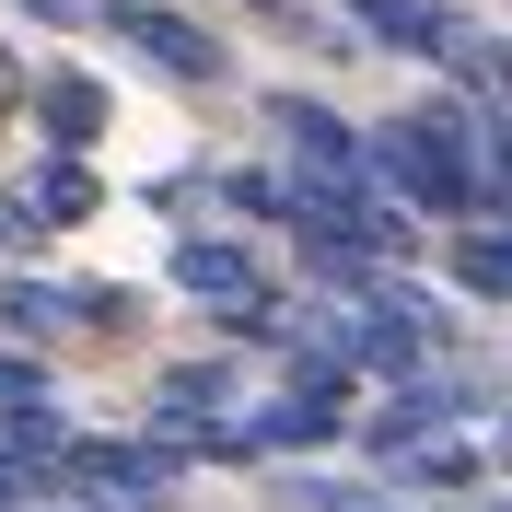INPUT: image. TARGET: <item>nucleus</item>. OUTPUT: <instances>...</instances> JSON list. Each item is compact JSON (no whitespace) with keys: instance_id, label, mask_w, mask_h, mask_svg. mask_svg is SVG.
I'll list each match as a JSON object with an SVG mask.
<instances>
[{"instance_id":"39448f33","label":"nucleus","mask_w":512,"mask_h":512,"mask_svg":"<svg viewBox=\"0 0 512 512\" xmlns=\"http://www.w3.org/2000/svg\"><path fill=\"white\" fill-rule=\"evenodd\" d=\"M175 280H187L198 303H256V268H245V245H222V233L175 245Z\"/></svg>"},{"instance_id":"7ed1b4c3","label":"nucleus","mask_w":512,"mask_h":512,"mask_svg":"<svg viewBox=\"0 0 512 512\" xmlns=\"http://www.w3.org/2000/svg\"><path fill=\"white\" fill-rule=\"evenodd\" d=\"M105 35H117V47H140L152 70H175V82H222V35H198L187 12H163V0H117V12H105Z\"/></svg>"},{"instance_id":"f03ea898","label":"nucleus","mask_w":512,"mask_h":512,"mask_svg":"<svg viewBox=\"0 0 512 512\" xmlns=\"http://www.w3.org/2000/svg\"><path fill=\"white\" fill-rule=\"evenodd\" d=\"M338 12H350L373 47H396V59H454V70H478V82H489V59L466 47V24H454L443 0H338Z\"/></svg>"},{"instance_id":"4468645a","label":"nucleus","mask_w":512,"mask_h":512,"mask_svg":"<svg viewBox=\"0 0 512 512\" xmlns=\"http://www.w3.org/2000/svg\"><path fill=\"white\" fill-rule=\"evenodd\" d=\"M256 12H291V0H256Z\"/></svg>"},{"instance_id":"2eb2a0df","label":"nucleus","mask_w":512,"mask_h":512,"mask_svg":"<svg viewBox=\"0 0 512 512\" xmlns=\"http://www.w3.org/2000/svg\"><path fill=\"white\" fill-rule=\"evenodd\" d=\"M501 443H512V431H501Z\"/></svg>"},{"instance_id":"ddd939ff","label":"nucleus","mask_w":512,"mask_h":512,"mask_svg":"<svg viewBox=\"0 0 512 512\" xmlns=\"http://www.w3.org/2000/svg\"><path fill=\"white\" fill-rule=\"evenodd\" d=\"M489 70H501V82H512V47H489Z\"/></svg>"},{"instance_id":"f257e3e1","label":"nucleus","mask_w":512,"mask_h":512,"mask_svg":"<svg viewBox=\"0 0 512 512\" xmlns=\"http://www.w3.org/2000/svg\"><path fill=\"white\" fill-rule=\"evenodd\" d=\"M361 152H373V175H384L396 198H419V210H478V163H466L478 140H466V117H443V105L373 128Z\"/></svg>"},{"instance_id":"9d476101","label":"nucleus","mask_w":512,"mask_h":512,"mask_svg":"<svg viewBox=\"0 0 512 512\" xmlns=\"http://www.w3.org/2000/svg\"><path fill=\"white\" fill-rule=\"evenodd\" d=\"M12 12H24V24H70V12H82V0H12Z\"/></svg>"},{"instance_id":"1a4fd4ad","label":"nucleus","mask_w":512,"mask_h":512,"mask_svg":"<svg viewBox=\"0 0 512 512\" xmlns=\"http://www.w3.org/2000/svg\"><path fill=\"white\" fill-rule=\"evenodd\" d=\"M35 210H47V222H70V210H94V175H82V163H59V175L35 187Z\"/></svg>"},{"instance_id":"6e6552de","label":"nucleus","mask_w":512,"mask_h":512,"mask_svg":"<svg viewBox=\"0 0 512 512\" xmlns=\"http://www.w3.org/2000/svg\"><path fill=\"white\" fill-rule=\"evenodd\" d=\"M326 419H338V408H326V384H315V396L268 408V443H326Z\"/></svg>"},{"instance_id":"0eeeda50","label":"nucleus","mask_w":512,"mask_h":512,"mask_svg":"<svg viewBox=\"0 0 512 512\" xmlns=\"http://www.w3.org/2000/svg\"><path fill=\"white\" fill-rule=\"evenodd\" d=\"M35 105H47V128H59L70 152H82V140H94V117H105V105H94V82H47Z\"/></svg>"},{"instance_id":"9b49d317","label":"nucleus","mask_w":512,"mask_h":512,"mask_svg":"<svg viewBox=\"0 0 512 512\" xmlns=\"http://www.w3.org/2000/svg\"><path fill=\"white\" fill-rule=\"evenodd\" d=\"M0 396H24V408H35V361H0Z\"/></svg>"},{"instance_id":"20e7f679","label":"nucleus","mask_w":512,"mask_h":512,"mask_svg":"<svg viewBox=\"0 0 512 512\" xmlns=\"http://www.w3.org/2000/svg\"><path fill=\"white\" fill-rule=\"evenodd\" d=\"M268 117L291 128V152H303V175H373V152H361V128L338 117V105H315V94H280Z\"/></svg>"},{"instance_id":"f8f14e48","label":"nucleus","mask_w":512,"mask_h":512,"mask_svg":"<svg viewBox=\"0 0 512 512\" xmlns=\"http://www.w3.org/2000/svg\"><path fill=\"white\" fill-rule=\"evenodd\" d=\"M12 94H24V70H0V105H12Z\"/></svg>"},{"instance_id":"423d86ee","label":"nucleus","mask_w":512,"mask_h":512,"mask_svg":"<svg viewBox=\"0 0 512 512\" xmlns=\"http://www.w3.org/2000/svg\"><path fill=\"white\" fill-rule=\"evenodd\" d=\"M454 280L466 291H512V233H466L454 245Z\"/></svg>"}]
</instances>
